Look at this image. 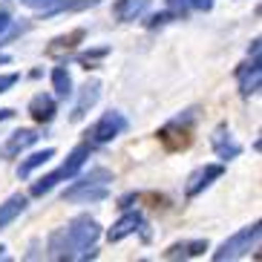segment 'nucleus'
<instances>
[{"label": "nucleus", "mask_w": 262, "mask_h": 262, "mask_svg": "<svg viewBox=\"0 0 262 262\" xmlns=\"http://www.w3.org/2000/svg\"><path fill=\"white\" fill-rule=\"evenodd\" d=\"M12 116H15V110H12V107H3V110H0V124H3V121H9Z\"/></svg>", "instance_id": "26"}, {"label": "nucleus", "mask_w": 262, "mask_h": 262, "mask_svg": "<svg viewBox=\"0 0 262 262\" xmlns=\"http://www.w3.org/2000/svg\"><path fill=\"white\" fill-rule=\"evenodd\" d=\"M101 236L98 219H93L90 213H81L75 219H70V225H63L58 231L49 233L47 239V254L52 259L61 262H75V259H95V242Z\"/></svg>", "instance_id": "1"}, {"label": "nucleus", "mask_w": 262, "mask_h": 262, "mask_svg": "<svg viewBox=\"0 0 262 262\" xmlns=\"http://www.w3.org/2000/svg\"><path fill=\"white\" fill-rule=\"evenodd\" d=\"M196 118H199V110H185L182 116L170 118L164 127H159L156 139L164 144L167 153H185L193 144V124H196Z\"/></svg>", "instance_id": "3"}, {"label": "nucleus", "mask_w": 262, "mask_h": 262, "mask_svg": "<svg viewBox=\"0 0 262 262\" xmlns=\"http://www.w3.org/2000/svg\"><path fill=\"white\" fill-rule=\"evenodd\" d=\"M90 150H93V144H90V141H86V144H78L75 150L67 156V162H63V164H58V167H55L52 173H47V176H40L38 182H32L29 193H32V196H47L55 185H61L63 179L78 176V173H81V167H84V162H86V156H90Z\"/></svg>", "instance_id": "4"}, {"label": "nucleus", "mask_w": 262, "mask_h": 262, "mask_svg": "<svg viewBox=\"0 0 262 262\" xmlns=\"http://www.w3.org/2000/svg\"><path fill=\"white\" fill-rule=\"evenodd\" d=\"M98 98H101V81L93 78V81H86V84L81 86V93H78V101H75V107H72L70 118L72 121H81V118L98 104Z\"/></svg>", "instance_id": "11"}, {"label": "nucleus", "mask_w": 262, "mask_h": 262, "mask_svg": "<svg viewBox=\"0 0 262 262\" xmlns=\"http://www.w3.org/2000/svg\"><path fill=\"white\" fill-rule=\"evenodd\" d=\"M9 24H12V17H9V12L6 9H0V35L9 29Z\"/></svg>", "instance_id": "25"}, {"label": "nucleus", "mask_w": 262, "mask_h": 262, "mask_svg": "<svg viewBox=\"0 0 262 262\" xmlns=\"http://www.w3.org/2000/svg\"><path fill=\"white\" fill-rule=\"evenodd\" d=\"M110 55V47H98V49H90V52H78V63H84V70H95V63L101 58Z\"/></svg>", "instance_id": "21"}, {"label": "nucleus", "mask_w": 262, "mask_h": 262, "mask_svg": "<svg viewBox=\"0 0 262 262\" xmlns=\"http://www.w3.org/2000/svg\"><path fill=\"white\" fill-rule=\"evenodd\" d=\"M144 9H147V0H116L113 3V15L121 24H127V20H136Z\"/></svg>", "instance_id": "18"}, {"label": "nucleus", "mask_w": 262, "mask_h": 262, "mask_svg": "<svg viewBox=\"0 0 262 262\" xmlns=\"http://www.w3.org/2000/svg\"><path fill=\"white\" fill-rule=\"evenodd\" d=\"M236 81H239V95H242V98H251V95L259 93V84H262L259 55H251V61L239 63L236 67Z\"/></svg>", "instance_id": "9"}, {"label": "nucleus", "mask_w": 262, "mask_h": 262, "mask_svg": "<svg viewBox=\"0 0 262 262\" xmlns=\"http://www.w3.org/2000/svg\"><path fill=\"white\" fill-rule=\"evenodd\" d=\"M40 136L35 130H15L12 136H9V141H6V147H3V153L9 156V159H17V156L24 153V150H29L35 141H38Z\"/></svg>", "instance_id": "16"}, {"label": "nucleus", "mask_w": 262, "mask_h": 262, "mask_svg": "<svg viewBox=\"0 0 262 262\" xmlns=\"http://www.w3.org/2000/svg\"><path fill=\"white\" fill-rule=\"evenodd\" d=\"M49 159H55V150H52V147H47V150H38V153H32V156H26L24 162L17 164V179H29L32 173H35L38 167H43Z\"/></svg>", "instance_id": "17"}, {"label": "nucleus", "mask_w": 262, "mask_h": 262, "mask_svg": "<svg viewBox=\"0 0 262 262\" xmlns=\"http://www.w3.org/2000/svg\"><path fill=\"white\" fill-rule=\"evenodd\" d=\"M6 63H12V58L6 52H0V67H6Z\"/></svg>", "instance_id": "27"}, {"label": "nucleus", "mask_w": 262, "mask_h": 262, "mask_svg": "<svg viewBox=\"0 0 262 262\" xmlns=\"http://www.w3.org/2000/svg\"><path fill=\"white\" fill-rule=\"evenodd\" d=\"M216 0H167V9L176 17H185L187 9H199V12H210Z\"/></svg>", "instance_id": "19"}, {"label": "nucleus", "mask_w": 262, "mask_h": 262, "mask_svg": "<svg viewBox=\"0 0 262 262\" xmlns=\"http://www.w3.org/2000/svg\"><path fill=\"white\" fill-rule=\"evenodd\" d=\"M259 239H262V222L245 225V228H239L233 236H228L222 245L216 248V251H213V262L242 259V256H248L251 251L259 248Z\"/></svg>", "instance_id": "5"}, {"label": "nucleus", "mask_w": 262, "mask_h": 262, "mask_svg": "<svg viewBox=\"0 0 262 262\" xmlns=\"http://www.w3.org/2000/svg\"><path fill=\"white\" fill-rule=\"evenodd\" d=\"M75 179V176H72ZM110 182H113V170L107 167H90V173L78 176L67 190L61 193L63 202H78V205H93L104 202L110 196Z\"/></svg>", "instance_id": "2"}, {"label": "nucleus", "mask_w": 262, "mask_h": 262, "mask_svg": "<svg viewBox=\"0 0 262 262\" xmlns=\"http://www.w3.org/2000/svg\"><path fill=\"white\" fill-rule=\"evenodd\" d=\"M20 81V75L17 72H6V75H0V93H6V90H12V86Z\"/></svg>", "instance_id": "23"}, {"label": "nucleus", "mask_w": 262, "mask_h": 262, "mask_svg": "<svg viewBox=\"0 0 262 262\" xmlns=\"http://www.w3.org/2000/svg\"><path fill=\"white\" fill-rule=\"evenodd\" d=\"M24 6H29V9H35V12H43L47 6H52L55 0H20Z\"/></svg>", "instance_id": "24"}, {"label": "nucleus", "mask_w": 262, "mask_h": 262, "mask_svg": "<svg viewBox=\"0 0 262 262\" xmlns=\"http://www.w3.org/2000/svg\"><path fill=\"white\" fill-rule=\"evenodd\" d=\"M133 233H141V239L150 242V231H147V222L141 216V210H127L118 222H113V228L107 231V239L110 242H121V239L133 236Z\"/></svg>", "instance_id": "7"}, {"label": "nucleus", "mask_w": 262, "mask_h": 262, "mask_svg": "<svg viewBox=\"0 0 262 262\" xmlns=\"http://www.w3.org/2000/svg\"><path fill=\"white\" fill-rule=\"evenodd\" d=\"M26 205H29V199H26L24 193H15V196H9V199L0 205V231H6L9 225H12L17 216L26 210Z\"/></svg>", "instance_id": "15"}, {"label": "nucleus", "mask_w": 262, "mask_h": 262, "mask_svg": "<svg viewBox=\"0 0 262 262\" xmlns=\"http://www.w3.org/2000/svg\"><path fill=\"white\" fill-rule=\"evenodd\" d=\"M29 116L35 118L38 124H49L55 116H58V101H55L49 93L32 95V101H29Z\"/></svg>", "instance_id": "14"}, {"label": "nucleus", "mask_w": 262, "mask_h": 262, "mask_svg": "<svg viewBox=\"0 0 262 262\" xmlns=\"http://www.w3.org/2000/svg\"><path fill=\"white\" fill-rule=\"evenodd\" d=\"M0 259H9V254H6V245H0Z\"/></svg>", "instance_id": "28"}, {"label": "nucleus", "mask_w": 262, "mask_h": 262, "mask_svg": "<svg viewBox=\"0 0 262 262\" xmlns=\"http://www.w3.org/2000/svg\"><path fill=\"white\" fill-rule=\"evenodd\" d=\"M210 147H213L216 159H222V162H231V159H236V156L242 153V144L233 139V133H231L228 124H219V127L210 133Z\"/></svg>", "instance_id": "10"}, {"label": "nucleus", "mask_w": 262, "mask_h": 262, "mask_svg": "<svg viewBox=\"0 0 262 262\" xmlns=\"http://www.w3.org/2000/svg\"><path fill=\"white\" fill-rule=\"evenodd\" d=\"M173 17H176V15H173L170 9H167V12H159V15H153L150 20H147V29H156V26H164L167 20H173Z\"/></svg>", "instance_id": "22"}, {"label": "nucleus", "mask_w": 262, "mask_h": 262, "mask_svg": "<svg viewBox=\"0 0 262 262\" xmlns=\"http://www.w3.org/2000/svg\"><path fill=\"white\" fill-rule=\"evenodd\" d=\"M124 130H127V118H124V113L110 110V113H104V116L86 130V136H90V144H110V141H116Z\"/></svg>", "instance_id": "6"}, {"label": "nucleus", "mask_w": 262, "mask_h": 262, "mask_svg": "<svg viewBox=\"0 0 262 262\" xmlns=\"http://www.w3.org/2000/svg\"><path fill=\"white\" fill-rule=\"evenodd\" d=\"M208 248V239H185V242H173L162 256L164 259H193V256H202Z\"/></svg>", "instance_id": "13"}, {"label": "nucleus", "mask_w": 262, "mask_h": 262, "mask_svg": "<svg viewBox=\"0 0 262 262\" xmlns=\"http://www.w3.org/2000/svg\"><path fill=\"white\" fill-rule=\"evenodd\" d=\"M86 38V29H72L67 32V35H58V38L49 40V47H47V58H63V55H70L78 49V43H84Z\"/></svg>", "instance_id": "12"}, {"label": "nucleus", "mask_w": 262, "mask_h": 262, "mask_svg": "<svg viewBox=\"0 0 262 262\" xmlns=\"http://www.w3.org/2000/svg\"><path fill=\"white\" fill-rule=\"evenodd\" d=\"M52 90L58 98H70L72 95V75L67 67H55L52 70Z\"/></svg>", "instance_id": "20"}, {"label": "nucleus", "mask_w": 262, "mask_h": 262, "mask_svg": "<svg viewBox=\"0 0 262 262\" xmlns=\"http://www.w3.org/2000/svg\"><path fill=\"white\" fill-rule=\"evenodd\" d=\"M222 173H225L222 164H202V167H196L185 182V196L187 199H196L199 193H205L213 185L216 179H222Z\"/></svg>", "instance_id": "8"}]
</instances>
